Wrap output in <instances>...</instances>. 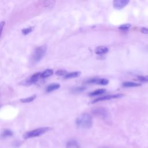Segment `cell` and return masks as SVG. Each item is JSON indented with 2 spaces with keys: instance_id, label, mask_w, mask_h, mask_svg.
Instances as JSON below:
<instances>
[{
  "instance_id": "6da1fadb",
  "label": "cell",
  "mask_w": 148,
  "mask_h": 148,
  "mask_svg": "<svg viewBox=\"0 0 148 148\" xmlns=\"http://www.w3.org/2000/svg\"><path fill=\"white\" fill-rule=\"evenodd\" d=\"M93 123L92 117L87 113L79 116L76 119V125L82 129H88L92 127Z\"/></svg>"
},
{
  "instance_id": "7a4b0ae2",
  "label": "cell",
  "mask_w": 148,
  "mask_h": 148,
  "mask_svg": "<svg viewBox=\"0 0 148 148\" xmlns=\"http://www.w3.org/2000/svg\"><path fill=\"white\" fill-rule=\"evenodd\" d=\"M50 128L48 127L36 128L33 130H31V131L25 132L23 135V137L24 139H29V138H32L39 136L40 135H42L46 132H47L49 130H50Z\"/></svg>"
},
{
  "instance_id": "3957f363",
  "label": "cell",
  "mask_w": 148,
  "mask_h": 148,
  "mask_svg": "<svg viewBox=\"0 0 148 148\" xmlns=\"http://www.w3.org/2000/svg\"><path fill=\"white\" fill-rule=\"evenodd\" d=\"M47 50L46 46H41L37 47L34 51L32 56V61L34 63H36L41 60L46 54Z\"/></svg>"
},
{
  "instance_id": "277c9868",
  "label": "cell",
  "mask_w": 148,
  "mask_h": 148,
  "mask_svg": "<svg viewBox=\"0 0 148 148\" xmlns=\"http://www.w3.org/2000/svg\"><path fill=\"white\" fill-rule=\"evenodd\" d=\"M123 96V95L121 94L108 95H106V96L101 97H99L98 98H96L92 102V103H96L97 102H99V101H105V100H109V99H113V98H120V97H121Z\"/></svg>"
},
{
  "instance_id": "5b68a950",
  "label": "cell",
  "mask_w": 148,
  "mask_h": 148,
  "mask_svg": "<svg viewBox=\"0 0 148 148\" xmlns=\"http://www.w3.org/2000/svg\"><path fill=\"white\" fill-rule=\"evenodd\" d=\"M92 112L94 114L99 116L102 118H107L108 116V112L107 110L103 108H98L93 109Z\"/></svg>"
},
{
  "instance_id": "8992f818",
  "label": "cell",
  "mask_w": 148,
  "mask_h": 148,
  "mask_svg": "<svg viewBox=\"0 0 148 148\" xmlns=\"http://www.w3.org/2000/svg\"><path fill=\"white\" fill-rule=\"evenodd\" d=\"M88 83L98 84L101 85H106L109 83V80L106 79H100V78H92L87 81Z\"/></svg>"
},
{
  "instance_id": "52a82bcc",
  "label": "cell",
  "mask_w": 148,
  "mask_h": 148,
  "mask_svg": "<svg viewBox=\"0 0 148 148\" xmlns=\"http://www.w3.org/2000/svg\"><path fill=\"white\" fill-rule=\"evenodd\" d=\"M130 1L127 0H115L113 1V5L115 8L120 9L125 6Z\"/></svg>"
},
{
  "instance_id": "ba28073f",
  "label": "cell",
  "mask_w": 148,
  "mask_h": 148,
  "mask_svg": "<svg viewBox=\"0 0 148 148\" xmlns=\"http://www.w3.org/2000/svg\"><path fill=\"white\" fill-rule=\"evenodd\" d=\"M109 50L108 47L105 46H101L96 48L95 52L97 54H103L106 53Z\"/></svg>"
},
{
  "instance_id": "9c48e42d",
  "label": "cell",
  "mask_w": 148,
  "mask_h": 148,
  "mask_svg": "<svg viewBox=\"0 0 148 148\" xmlns=\"http://www.w3.org/2000/svg\"><path fill=\"white\" fill-rule=\"evenodd\" d=\"M41 73H39V72L34 73V74L33 75H32V76H31V77L29 79V80H28V83H34L36 82L39 79V78L42 77Z\"/></svg>"
},
{
  "instance_id": "30bf717a",
  "label": "cell",
  "mask_w": 148,
  "mask_h": 148,
  "mask_svg": "<svg viewBox=\"0 0 148 148\" xmlns=\"http://www.w3.org/2000/svg\"><path fill=\"white\" fill-rule=\"evenodd\" d=\"M141 86V84L133 82H125L123 83V86L125 87H134Z\"/></svg>"
},
{
  "instance_id": "8fae6325",
  "label": "cell",
  "mask_w": 148,
  "mask_h": 148,
  "mask_svg": "<svg viewBox=\"0 0 148 148\" xmlns=\"http://www.w3.org/2000/svg\"><path fill=\"white\" fill-rule=\"evenodd\" d=\"M60 87V85L58 83H52L49 84L47 88H46V91L47 92H51L54 90H56L58 88H59Z\"/></svg>"
},
{
  "instance_id": "7c38bea8",
  "label": "cell",
  "mask_w": 148,
  "mask_h": 148,
  "mask_svg": "<svg viewBox=\"0 0 148 148\" xmlns=\"http://www.w3.org/2000/svg\"><path fill=\"white\" fill-rule=\"evenodd\" d=\"M80 72L76 71V72H72L70 73H68L65 76H64V78L66 79H71V78H74L79 76L80 75Z\"/></svg>"
},
{
  "instance_id": "4fadbf2b",
  "label": "cell",
  "mask_w": 148,
  "mask_h": 148,
  "mask_svg": "<svg viewBox=\"0 0 148 148\" xmlns=\"http://www.w3.org/2000/svg\"><path fill=\"white\" fill-rule=\"evenodd\" d=\"M106 92V90L103 89V88H101V89H98L97 90H95L93 92H91L89 94L90 96H95V95H101L103 93H105Z\"/></svg>"
},
{
  "instance_id": "5bb4252c",
  "label": "cell",
  "mask_w": 148,
  "mask_h": 148,
  "mask_svg": "<svg viewBox=\"0 0 148 148\" xmlns=\"http://www.w3.org/2000/svg\"><path fill=\"white\" fill-rule=\"evenodd\" d=\"M53 73V71L52 69H46L45 71H44L42 73H41V76L42 78H45V77H47L50 76H51Z\"/></svg>"
},
{
  "instance_id": "9a60e30c",
  "label": "cell",
  "mask_w": 148,
  "mask_h": 148,
  "mask_svg": "<svg viewBox=\"0 0 148 148\" xmlns=\"http://www.w3.org/2000/svg\"><path fill=\"white\" fill-rule=\"evenodd\" d=\"M35 98H36V95H32V96H31V97H28V98L20 99V101H21V102H24V103L30 102L34 101Z\"/></svg>"
},
{
  "instance_id": "2e32d148",
  "label": "cell",
  "mask_w": 148,
  "mask_h": 148,
  "mask_svg": "<svg viewBox=\"0 0 148 148\" xmlns=\"http://www.w3.org/2000/svg\"><path fill=\"white\" fill-rule=\"evenodd\" d=\"M66 146L68 148H77L78 145L75 140H70L68 142Z\"/></svg>"
},
{
  "instance_id": "e0dca14e",
  "label": "cell",
  "mask_w": 148,
  "mask_h": 148,
  "mask_svg": "<svg viewBox=\"0 0 148 148\" xmlns=\"http://www.w3.org/2000/svg\"><path fill=\"white\" fill-rule=\"evenodd\" d=\"M13 135V132L12 131H10V130L8 129H5L2 132V136L3 137H8V136H10Z\"/></svg>"
},
{
  "instance_id": "ac0fdd59",
  "label": "cell",
  "mask_w": 148,
  "mask_h": 148,
  "mask_svg": "<svg viewBox=\"0 0 148 148\" xmlns=\"http://www.w3.org/2000/svg\"><path fill=\"white\" fill-rule=\"evenodd\" d=\"M33 29H34V27H28V28H24V29H22L21 31H22V32H23V34H24V35H27V34H29L30 32H31L32 31Z\"/></svg>"
},
{
  "instance_id": "d6986e66",
  "label": "cell",
  "mask_w": 148,
  "mask_h": 148,
  "mask_svg": "<svg viewBox=\"0 0 148 148\" xmlns=\"http://www.w3.org/2000/svg\"><path fill=\"white\" fill-rule=\"evenodd\" d=\"M138 79L141 82L148 83V76H138Z\"/></svg>"
},
{
  "instance_id": "ffe728a7",
  "label": "cell",
  "mask_w": 148,
  "mask_h": 148,
  "mask_svg": "<svg viewBox=\"0 0 148 148\" xmlns=\"http://www.w3.org/2000/svg\"><path fill=\"white\" fill-rule=\"evenodd\" d=\"M131 27V24H123L119 27V29H121L122 31H127Z\"/></svg>"
},
{
  "instance_id": "44dd1931",
  "label": "cell",
  "mask_w": 148,
  "mask_h": 148,
  "mask_svg": "<svg viewBox=\"0 0 148 148\" xmlns=\"http://www.w3.org/2000/svg\"><path fill=\"white\" fill-rule=\"evenodd\" d=\"M67 73H68L65 70H63V69H59V70L57 71L56 72V74L57 75H58V76H62V75L65 76Z\"/></svg>"
},
{
  "instance_id": "7402d4cb",
  "label": "cell",
  "mask_w": 148,
  "mask_h": 148,
  "mask_svg": "<svg viewBox=\"0 0 148 148\" xmlns=\"http://www.w3.org/2000/svg\"><path fill=\"white\" fill-rule=\"evenodd\" d=\"M140 31L143 33V34H148V29L147 28L145 27H142L140 29Z\"/></svg>"
},
{
  "instance_id": "603a6c76",
  "label": "cell",
  "mask_w": 148,
  "mask_h": 148,
  "mask_svg": "<svg viewBox=\"0 0 148 148\" xmlns=\"http://www.w3.org/2000/svg\"><path fill=\"white\" fill-rule=\"evenodd\" d=\"M3 25H5V22L4 21H1V32L2 31Z\"/></svg>"
}]
</instances>
